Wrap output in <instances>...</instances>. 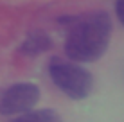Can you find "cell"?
<instances>
[{
  "mask_svg": "<svg viewBox=\"0 0 124 122\" xmlns=\"http://www.w3.org/2000/svg\"><path fill=\"white\" fill-rule=\"evenodd\" d=\"M49 75L67 97L83 100L90 95L93 88V77L86 68L78 63L63 61L61 57H52L49 63Z\"/></svg>",
  "mask_w": 124,
  "mask_h": 122,
  "instance_id": "cell-2",
  "label": "cell"
},
{
  "mask_svg": "<svg viewBox=\"0 0 124 122\" xmlns=\"http://www.w3.org/2000/svg\"><path fill=\"white\" fill-rule=\"evenodd\" d=\"M40 100V88L34 83H16L9 86L0 97V113L16 115L29 113Z\"/></svg>",
  "mask_w": 124,
  "mask_h": 122,
  "instance_id": "cell-3",
  "label": "cell"
},
{
  "mask_svg": "<svg viewBox=\"0 0 124 122\" xmlns=\"http://www.w3.org/2000/svg\"><path fill=\"white\" fill-rule=\"evenodd\" d=\"M52 49V40L50 36L47 34L45 31L41 29H34L31 31L27 36H25L23 43L20 45V54L27 57H34V56H40V54L47 52V50Z\"/></svg>",
  "mask_w": 124,
  "mask_h": 122,
  "instance_id": "cell-4",
  "label": "cell"
},
{
  "mask_svg": "<svg viewBox=\"0 0 124 122\" xmlns=\"http://www.w3.org/2000/svg\"><path fill=\"white\" fill-rule=\"evenodd\" d=\"M115 11H117L119 22H121V25L124 27V0H121V2H115Z\"/></svg>",
  "mask_w": 124,
  "mask_h": 122,
  "instance_id": "cell-6",
  "label": "cell"
},
{
  "mask_svg": "<svg viewBox=\"0 0 124 122\" xmlns=\"http://www.w3.org/2000/svg\"><path fill=\"white\" fill-rule=\"evenodd\" d=\"M67 27L65 54L76 63H92L104 56L112 38V18L106 11H93L59 18Z\"/></svg>",
  "mask_w": 124,
  "mask_h": 122,
  "instance_id": "cell-1",
  "label": "cell"
},
{
  "mask_svg": "<svg viewBox=\"0 0 124 122\" xmlns=\"http://www.w3.org/2000/svg\"><path fill=\"white\" fill-rule=\"evenodd\" d=\"M11 122H63V120L54 110L45 108V110H36V111L23 113V115H20L18 119H15Z\"/></svg>",
  "mask_w": 124,
  "mask_h": 122,
  "instance_id": "cell-5",
  "label": "cell"
}]
</instances>
